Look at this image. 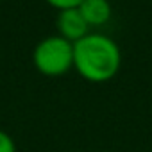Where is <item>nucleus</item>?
Segmentation results:
<instances>
[{
  "label": "nucleus",
  "mask_w": 152,
  "mask_h": 152,
  "mask_svg": "<svg viewBox=\"0 0 152 152\" xmlns=\"http://www.w3.org/2000/svg\"><path fill=\"white\" fill-rule=\"evenodd\" d=\"M122 50L118 43L100 32H88L73 43V70L88 83L102 84L120 72Z\"/></svg>",
  "instance_id": "obj_1"
},
{
  "label": "nucleus",
  "mask_w": 152,
  "mask_h": 152,
  "mask_svg": "<svg viewBox=\"0 0 152 152\" xmlns=\"http://www.w3.org/2000/svg\"><path fill=\"white\" fill-rule=\"evenodd\" d=\"M32 64L45 77H61L73 68V43L59 34L43 38L32 50Z\"/></svg>",
  "instance_id": "obj_2"
},
{
  "label": "nucleus",
  "mask_w": 152,
  "mask_h": 152,
  "mask_svg": "<svg viewBox=\"0 0 152 152\" xmlns=\"http://www.w3.org/2000/svg\"><path fill=\"white\" fill-rule=\"evenodd\" d=\"M56 27H57V34L64 39H68L70 43L79 41L81 38H84L90 32V27H88L86 20L83 18L79 7L59 11L57 20H56Z\"/></svg>",
  "instance_id": "obj_3"
},
{
  "label": "nucleus",
  "mask_w": 152,
  "mask_h": 152,
  "mask_svg": "<svg viewBox=\"0 0 152 152\" xmlns=\"http://www.w3.org/2000/svg\"><path fill=\"white\" fill-rule=\"evenodd\" d=\"M79 11L86 20L88 27H102L109 22L113 15L109 0H84L79 6Z\"/></svg>",
  "instance_id": "obj_4"
},
{
  "label": "nucleus",
  "mask_w": 152,
  "mask_h": 152,
  "mask_svg": "<svg viewBox=\"0 0 152 152\" xmlns=\"http://www.w3.org/2000/svg\"><path fill=\"white\" fill-rule=\"evenodd\" d=\"M45 2L57 11H66V9H77L84 0H45Z\"/></svg>",
  "instance_id": "obj_5"
},
{
  "label": "nucleus",
  "mask_w": 152,
  "mask_h": 152,
  "mask_svg": "<svg viewBox=\"0 0 152 152\" xmlns=\"http://www.w3.org/2000/svg\"><path fill=\"white\" fill-rule=\"evenodd\" d=\"M0 152H16L15 140L2 129H0Z\"/></svg>",
  "instance_id": "obj_6"
}]
</instances>
